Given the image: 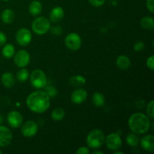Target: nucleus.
I'll use <instances>...</instances> for the list:
<instances>
[{
    "mask_svg": "<svg viewBox=\"0 0 154 154\" xmlns=\"http://www.w3.org/2000/svg\"><path fill=\"white\" fill-rule=\"evenodd\" d=\"M50 96L42 90L34 91L26 99V105L29 109L37 114L45 112L50 108Z\"/></svg>",
    "mask_w": 154,
    "mask_h": 154,
    "instance_id": "nucleus-1",
    "label": "nucleus"
},
{
    "mask_svg": "<svg viewBox=\"0 0 154 154\" xmlns=\"http://www.w3.org/2000/svg\"><path fill=\"white\" fill-rule=\"evenodd\" d=\"M128 124L130 130L137 135L146 133L150 127V121L148 117L142 113L132 114L129 117Z\"/></svg>",
    "mask_w": 154,
    "mask_h": 154,
    "instance_id": "nucleus-2",
    "label": "nucleus"
},
{
    "mask_svg": "<svg viewBox=\"0 0 154 154\" xmlns=\"http://www.w3.org/2000/svg\"><path fill=\"white\" fill-rule=\"evenodd\" d=\"M105 136L100 129H93L87 137V144L91 149H98L102 147L105 143Z\"/></svg>",
    "mask_w": 154,
    "mask_h": 154,
    "instance_id": "nucleus-3",
    "label": "nucleus"
},
{
    "mask_svg": "<svg viewBox=\"0 0 154 154\" xmlns=\"http://www.w3.org/2000/svg\"><path fill=\"white\" fill-rule=\"evenodd\" d=\"M51 29V21L45 17H38L32 23V29L37 35H45Z\"/></svg>",
    "mask_w": 154,
    "mask_h": 154,
    "instance_id": "nucleus-4",
    "label": "nucleus"
},
{
    "mask_svg": "<svg viewBox=\"0 0 154 154\" xmlns=\"http://www.w3.org/2000/svg\"><path fill=\"white\" fill-rule=\"evenodd\" d=\"M30 83L34 88L37 90L45 87L47 84V78L45 72L41 69H35L30 75Z\"/></svg>",
    "mask_w": 154,
    "mask_h": 154,
    "instance_id": "nucleus-5",
    "label": "nucleus"
},
{
    "mask_svg": "<svg viewBox=\"0 0 154 154\" xmlns=\"http://www.w3.org/2000/svg\"><path fill=\"white\" fill-rule=\"evenodd\" d=\"M81 38L78 33L71 32L68 35L65 39V44L66 47L71 51H77L81 46Z\"/></svg>",
    "mask_w": 154,
    "mask_h": 154,
    "instance_id": "nucleus-6",
    "label": "nucleus"
},
{
    "mask_svg": "<svg viewBox=\"0 0 154 154\" xmlns=\"http://www.w3.org/2000/svg\"><path fill=\"white\" fill-rule=\"evenodd\" d=\"M105 143L110 150H118L122 146V139L120 135L116 132L109 134L105 138Z\"/></svg>",
    "mask_w": 154,
    "mask_h": 154,
    "instance_id": "nucleus-7",
    "label": "nucleus"
},
{
    "mask_svg": "<svg viewBox=\"0 0 154 154\" xmlns=\"http://www.w3.org/2000/svg\"><path fill=\"white\" fill-rule=\"evenodd\" d=\"M16 40L17 42L19 44L20 46L26 47L29 45L31 42L32 35L29 29L26 28H21L17 30L16 33Z\"/></svg>",
    "mask_w": 154,
    "mask_h": 154,
    "instance_id": "nucleus-8",
    "label": "nucleus"
},
{
    "mask_svg": "<svg viewBox=\"0 0 154 154\" xmlns=\"http://www.w3.org/2000/svg\"><path fill=\"white\" fill-rule=\"evenodd\" d=\"M14 56V62L18 67L24 68L29 63L30 55L25 50H20Z\"/></svg>",
    "mask_w": 154,
    "mask_h": 154,
    "instance_id": "nucleus-9",
    "label": "nucleus"
},
{
    "mask_svg": "<svg viewBox=\"0 0 154 154\" xmlns=\"http://www.w3.org/2000/svg\"><path fill=\"white\" fill-rule=\"evenodd\" d=\"M38 130V126L37 123L32 120H29L22 126L21 132L26 138H32L36 135Z\"/></svg>",
    "mask_w": 154,
    "mask_h": 154,
    "instance_id": "nucleus-10",
    "label": "nucleus"
},
{
    "mask_svg": "<svg viewBox=\"0 0 154 154\" xmlns=\"http://www.w3.org/2000/svg\"><path fill=\"white\" fill-rule=\"evenodd\" d=\"M13 138L12 132L7 126L0 125V147H5L11 144Z\"/></svg>",
    "mask_w": 154,
    "mask_h": 154,
    "instance_id": "nucleus-11",
    "label": "nucleus"
},
{
    "mask_svg": "<svg viewBox=\"0 0 154 154\" xmlns=\"http://www.w3.org/2000/svg\"><path fill=\"white\" fill-rule=\"evenodd\" d=\"M7 121L11 127L18 128L22 125L23 119L20 113L16 111H12L8 114Z\"/></svg>",
    "mask_w": 154,
    "mask_h": 154,
    "instance_id": "nucleus-12",
    "label": "nucleus"
},
{
    "mask_svg": "<svg viewBox=\"0 0 154 154\" xmlns=\"http://www.w3.org/2000/svg\"><path fill=\"white\" fill-rule=\"evenodd\" d=\"M87 92L84 89H76L74 90L71 96V99H72V102L77 105H80V104L83 103L85 102L87 99Z\"/></svg>",
    "mask_w": 154,
    "mask_h": 154,
    "instance_id": "nucleus-13",
    "label": "nucleus"
},
{
    "mask_svg": "<svg viewBox=\"0 0 154 154\" xmlns=\"http://www.w3.org/2000/svg\"><path fill=\"white\" fill-rule=\"evenodd\" d=\"M139 143L146 151L153 152L154 150V136L153 135H145L140 140Z\"/></svg>",
    "mask_w": 154,
    "mask_h": 154,
    "instance_id": "nucleus-14",
    "label": "nucleus"
},
{
    "mask_svg": "<svg viewBox=\"0 0 154 154\" xmlns=\"http://www.w3.org/2000/svg\"><path fill=\"white\" fill-rule=\"evenodd\" d=\"M64 10L60 6L54 8L50 13V21L53 23H57L64 17Z\"/></svg>",
    "mask_w": 154,
    "mask_h": 154,
    "instance_id": "nucleus-15",
    "label": "nucleus"
},
{
    "mask_svg": "<svg viewBox=\"0 0 154 154\" xmlns=\"http://www.w3.org/2000/svg\"><path fill=\"white\" fill-rule=\"evenodd\" d=\"M2 84L6 88H11L15 84V77L11 72H5L2 75Z\"/></svg>",
    "mask_w": 154,
    "mask_h": 154,
    "instance_id": "nucleus-16",
    "label": "nucleus"
},
{
    "mask_svg": "<svg viewBox=\"0 0 154 154\" xmlns=\"http://www.w3.org/2000/svg\"><path fill=\"white\" fill-rule=\"evenodd\" d=\"M117 66L121 70H127L131 66V61L127 56L120 55L116 60Z\"/></svg>",
    "mask_w": 154,
    "mask_h": 154,
    "instance_id": "nucleus-17",
    "label": "nucleus"
},
{
    "mask_svg": "<svg viewBox=\"0 0 154 154\" xmlns=\"http://www.w3.org/2000/svg\"><path fill=\"white\" fill-rule=\"evenodd\" d=\"M29 11L33 16H38L42 11V5L38 0H33L29 6Z\"/></svg>",
    "mask_w": 154,
    "mask_h": 154,
    "instance_id": "nucleus-18",
    "label": "nucleus"
},
{
    "mask_svg": "<svg viewBox=\"0 0 154 154\" xmlns=\"http://www.w3.org/2000/svg\"><path fill=\"white\" fill-rule=\"evenodd\" d=\"M15 17L14 12L10 8L5 9L1 14V19L5 24H10L14 21Z\"/></svg>",
    "mask_w": 154,
    "mask_h": 154,
    "instance_id": "nucleus-19",
    "label": "nucleus"
},
{
    "mask_svg": "<svg viewBox=\"0 0 154 154\" xmlns=\"http://www.w3.org/2000/svg\"><path fill=\"white\" fill-rule=\"evenodd\" d=\"M92 102L95 106H96L97 108H100L105 105V98L102 93L96 92L93 93V96H92Z\"/></svg>",
    "mask_w": 154,
    "mask_h": 154,
    "instance_id": "nucleus-20",
    "label": "nucleus"
},
{
    "mask_svg": "<svg viewBox=\"0 0 154 154\" xmlns=\"http://www.w3.org/2000/svg\"><path fill=\"white\" fill-rule=\"evenodd\" d=\"M71 85L75 87H81L86 84V78L82 75H75L71 77L69 79Z\"/></svg>",
    "mask_w": 154,
    "mask_h": 154,
    "instance_id": "nucleus-21",
    "label": "nucleus"
},
{
    "mask_svg": "<svg viewBox=\"0 0 154 154\" xmlns=\"http://www.w3.org/2000/svg\"><path fill=\"white\" fill-rule=\"evenodd\" d=\"M141 26L145 30H153L154 28V20L151 17H144L140 21Z\"/></svg>",
    "mask_w": 154,
    "mask_h": 154,
    "instance_id": "nucleus-22",
    "label": "nucleus"
},
{
    "mask_svg": "<svg viewBox=\"0 0 154 154\" xmlns=\"http://www.w3.org/2000/svg\"><path fill=\"white\" fill-rule=\"evenodd\" d=\"M15 54V48L11 44L5 45L2 48V55L3 57L7 59H10L14 57Z\"/></svg>",
    "mask_w": 154,
    "mask_h": 154,
    "instance_id": "nucleus-23",
    "label": "nucleus"
},
{
    "mask_svg": "<svg viewBox=\"0 0 154 154\" xmlns=\"http://www.w3.org/2000/svg\"><path fill=\"white\" fill-rule=\"evenodd\" d=\"M140 139L138 138V135L134 132L132 133H129V135L126 136V143L128 145L131 146V147H136L139 144Z\"/></svg>",
    "mask_w": 154,
    "mask_h": 154,
    "instance_id": "nucleus-24",
    "label": "nucleus"
},
{
    "mask_svg": "<svg viewBox=\"0 0 154 154\" xmlns=\"http://www.w3.org/2000/svg\"><path fill=\"white\" fill-rule=\"evenodd\" d=\"M65 117V111L63 108H56L54 111H52V114H51V117L54 120L56 121H60V120H63Z\"/></svg>",
    "mask_w": 154,
    "mask_h": 154,
    "instance_id": "nucleus-25",
    "label": "nucleus"
},
{
    "mask_svg": "<svg viewBox=\"0 0 154 154\" xmlns=\"http://www.w3.org/2000/svg\"><path fill=\"white\" fill-rule=\"evenodd\" d=\"M29 77V73L28 70L26 69H21L17 73V78L20 82H25L28 80Z\"/></svg>",
    "mask_w": 154,
    "mask_h": 154,
    "instance_id": "nucleus-26",
    "label": "nucleus"
},
{
    "mask_svg": "<svg viewBox=\"0 0 154 154\" xmlns=\"http://www.w3.org/2000/svg\"><path fill=\"white\" fill-rule=\"evenodd\" d=\"M146 112H147V115L149 118H154V102L153 100L150 101L148 103V105H147Z\"/></svg>",
    "mask_w": 154,
    "mask_h": 154,
    "instance_id": "nucleus-27",
    "label": "nucleus"
},
{
    "mask_svg": "<svg viewBox=\"0 0 154 154\" xmlns=\"http://www.w3.org/2000/svg\"><path fill=\"white\" fill-rule=\"evenodd\" d=\"M145 48V45L143 42H138L134 45L133 48L134 51H137V52H139V51H142V50L144 49Z\"/></svg>",
    "mask_w": 154,
    "mask_h": 154,
    "instance_id": "nucleus-28",
    "label": "nucleus"
},
{
    "mask_svg": "<svg viewBox=\"0 0 154 154\" xmlns=\"http://www.w3.org/2000/svg\"><path fill=\"white\" fill-rule=\"evenodd\" d=\"M90 5L94 7H101L105 2V0H89Z\"/></svg>",
    "mask_w": 154,
    "mask_h": 154,
    "instance_id": "nucleus-29",
    "label": "nucleus"
},
{
    "mask_svg": "<svg viewBox=\"0 0 154 154\" xmlns=\"http://www.w3.org/2000/svg\"><path fill=\"white\" fill-rule=\"evenodd\" d=\"M147 66L150 69V70H153L154 69V56L151 55L150 57H148L147 60Z\"/></svg>",
    "mask_w": 154,
    "mask_h": 154,
    "instance_id": "nucleus-30",
    "label": "nucleus"
},
{
    "mask_svg": "<svg viewBox=\"0 0 154 154\" xmlns=\"http://www.w3.org/2000/svg\"><path fill=\"white\" fill-rule=\"evenodd\" d=\"M146 6H147V9L152 14L154 13V0H147V2H146Z\"/></svg>",
    "mask_w": 154,
    "mask_h": 154,
    "instance_id": "nucleus-31",
    "label": "nucleus"
},
{
    "mask_svg": "<svg viewBox=\"0 0 154 154\" xmlns=\"http://www.w3.org/2000/svg\"><path fill=\"white\" fill-rule=\"evenodd\" d=\"M62 32H63L62 28L60 26H53L51 28V32L55 35H60L62 34Z\"/></svg>",
    "mask_w": 154,
    "mask_h": 154,
    "instance_id": "nucleus-32",
    "label": "nucleus"
},
{
    "mask_svg": "<svg viewBox=\"0 0 154 154\" xmlns=\"http://www.w3.org/2000/svg\"><path fill=\"white\" fill-rule=\"evenodd\" d=\"M77 154H89L90 150L87 147H81L76 150Z\"/></svg>",
    "mask_w": 154,
    "mask_h": 154,
    "instance_id": "nucleus-33",
    "label": "nucleus"
},
{
    "mask_svg": "<svg viewBox=\"0 0 154 154\" xmlns=\"http://www.w3.org/2000/svg\"><path fill=\"white\" fill-rule=\"evenodd\" d=\"M6 42H7V37H6L5 34L2 32H0V48L4 46Z\"/></svg>",
    "mask_w": 154,
    "mask_h": 154,
    "instance_id": "nucleus-34",
    "label": "nucleus"
},
{
    "mask_svg": "<svg viewBox=\"0 0 154 154\" xmlns=\"http://www.w3.org/2000/svg\"><path fill=\"white\" fill-rule=\"evenodd\" d=\"M48 93V95L49 96H56V93H57V90L54 87H48V91L46 92Z\"/></svg>",
    "mask_w": 154,
    "mask_h": 154,
    "instance_id": "nucleus-35",
    "label": "nucleus"
},
{
    "mask_svg": "<svg viewBox=\"0 0 154 154\" xmlns=\"http://www.w3.org/2000/svg\"><path fill=\"white\" fill-rule=\"evenodd\" d=\"M104 153L102 151H101V150H94V151L93 152V154H103Z\"/></svg>",
    "mask_w": 154,
    "mask_h": 154,
    "instance_id": "nucleus-36",
    "label": "nucleus"
},
{
    "mask_svg": "<svg viewBox=\"0 0 154 154\" xmlns=\"http://www.w3.org/2000/svg\"><path fill=\"white\" fill-rule=\"evenodd\" d=\"M2 122H3V117L1 115V114H0V125L2 123Z\"/></svg>",
    "mask_w": 154,
    "mask_h": 154,
    "instance_id": "nucleus-37",
    "label": "nucleus"
},
{
    "mask_svg": "<svg viewBox=\"0 0 154 154\" xmlns=\"http://www.w3.org/2000/svg\"><path fill=\"white\" fill-rule=\"evenodd\" d=\"M114 154H123V153L121 151H117V150H114Z\"/></svg>",
    "mask_w": 154,
    "mask_h": 154,
    "instance_id": "nucleus-38",
    "label": "nucleus"
},
{
    "mask_svg": "<svg viewBox=\"0 0 154 154\" xmlns=\"http://www.w3.org/2000/svg\"><path fill=\"white\" fill-rule=\"evenodd\" d=\"M2 1H4V2H8V1H10V0H2Z\"/></svg>",
    "mask_w": 154,
    "mask_h": 154,
    "instance_id": "nucleus-39",
    "label": "nucleus"
},
{
    "mask_svg": "<svg viewBox=\"0 0 154 154\" xmlns=\"http://www.w3.org/2000/svg\"><path fill=\"white\" fill-rule=\"evenodd\" d=\"M2 150H0V154H2Z\"/></svg>",
    "mask_w": 154,
    "mask_h": 154,
    "instance_id": "nucleus-40",
    "label": "nucleus"
}]
</instances>
